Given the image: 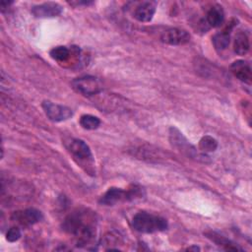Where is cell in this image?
I'll return each instance as SVG.
<instances>
[{
  "label": "cell",
  "mask_w": 252,
  "mask_h": 252,
  "mask_svg": "<svg viewBox=\"0 0 252 252\" xmlns=\"http://www.w3.org/2000/svg\"><path fill=\"white\" fill-rule=\"evenodd\" d=\"M21 237V230L19 227L17 226H13L11 228L8 229L7 233H6V239L9 242H15L17 241L19 238Z\"/></svg>",
  "instance_id": "ffe728a7"
},
{
  "label": "cell",
  "mask_w": 252,
  "mask_h": 252,
  "mask_svg": "<svg viewBox=\"0 0 252 252\" xmlns=\"http://www.w3.org/2000/svg\"><path fill=\"white\" fill-rule=\"evenodd\" d=\"M233 27V24H228V26H226V28L220 32H217L214 36H213V44L216 48V50L218 51H223L225 50L228 45H229V42H230V31Z\"/></svg>",
  "instance_id": "4fadbf2b"
},
{
  "label": "cell",
  "mask_w": 252,
  "mask_h": 252,
  "mask_svg": "<svg viewBox=\"0 0 252 252\" xmlns=\"http://www.w3.org/2000/svg\"><path fill=\"white\" fill-rule=\"evenodd\" d=\"M80 125L86 130H94L99 127L100 120L96 116L91 114H84L80 118Z\"/></svg>",
  "instance_id": "e0dca14e"
},
{
  "label": "cell",
  "mask_w": 252,
  "mask_h": 252,
  "mask_svg": "<svg viewBox=\"0 0 252 252\" xmlns=\"http://www.w3.org/2000/svg\"><path fill=\"white\" fill-rule=\"evenodd\" d=\"M70 153L78 159L83 161H92L93 154L86 142L80 139H74L69 144Z\"/></svg>",
  "instance_id": "30bf717a"
},
{
  "label": "cell",
  "mask_w": 252,
  "mask_h": 252,
  "mask_svg": "<svg viewBox=\"0 0 252 252\" xmlns=\"http://www.w3.org/2000/svg\"><path fill=\"white\" fill-rule=\"evenodd\" d=\"M230 71L232 74L240 81L250 84L252 79V71L250 64L244 60H236L230 66Z\"/></svg>",
  "instance_id": "8fae6325"
},
{
  "label": "cell",
  "mask_w": 252,
  "mask_h": 252,
  "mask_svg": "<svg viewBox=\"0 0 252 252\" xmlns=\"http://www.w3.org/2000/svg\"><path fill=\"white\" fill-rule=\"evenodd\" d=\"M132 225L139 232L153 233L165 230L167 228V221L162 217L140 212L133 217Z\"/></svg>",
  "instance_id": "7a4b0ae2"
},
{
  "label": "cell",
  "mask_w": 252,
  "mask_h": 252,
  "mask_svg": "<svg viewBox=\"0 0 252 252\" xmlns=\"http://www.w3.org/2000/svg\"><path fill=\"white\" fill-rule=\"evenodd\" d=\"M49 55L57 62L63 63L71 58V50L68 49L66 46H56L49 51Z\"/></svg>",
  "instance_id": "2e32d148"
},
{
  "label": "cell",
  "mask_w": 252,
  "mask_h": 252,
  "mask_svg": "<svg viewBox=\"0 0 252 252\" xmlns=\"http://www.w3.org/2000/svg\"><path fill=\"white\" fill-rule=\"evenodd\" d=\"M249 48H250V43H249L248 35L243 32H237L233 42L234 52L238 55H245L249 51Z\"/></svg>",
  "instance_id": "9a60e30c"
},
{
  "label": "cell",
  "mask_w": 252,
  "mask_h": 252,
  "mask_svg": "<svg viewBox=\"0 0 252 252\" xmlns=\"http://www.w3.org/2000/svg\"><path fill=\"white\" fill-rule=\"evenodd\" d=\"M186 250H188V251H191V250H194V251H198V250H200V248H199L198 246H191V247H188Z\"/></svg>",
  "instance_id": "44dd1931"
},
{
  "label": "cell",
  "mask_w": 252,
  "mask_h": 252,
  "mask_svg": "<svg viewBox=\"0 0 252 252\" xmlns=\"http://www.w3.org/2000/svg\"><path fill=\"white\" fill-rule=\"evenodd\" d=\"M41 220H42L41 212L33 208L26 209L24 211H18L12 215V220L17 221L18 223L25 226L32 225L40 221Z\"/></svg>",
  "instance_id": "ba28073f"
},
{
  "label": "cell",
  "mask_w": 252,
  "mask_h": 252,
  "mask_svg": "<svg viewBox=\"0 0 252 252\" xmlns=\"http://www.w3.org/2000/svg\"><path fill=\"white\" fill-rule=\"evenodd\" d=\"M209 238H211L217 245L222 246L225 250H233V251H237V250H241L240 248H238L236 245H234V243H232L230 240L226 239L225 237L216 234V233H210L207 234Z\"/></svg>",
  "instance_id": "ac0fdd59"
},
{
  "label": "cell",
  "mask_w": 252,
  "mask_h": 252,
  "mask_svg": "<svg viewBox=\"0 0 252 252\" xmlns=\"http://www.w3.org/2000/svg\"><path fill=\"white\" fill-rule=\"evenodd\" d=\"M206 23L209 27L218 28L223 24L224 13L220 5H213L206 14Z\"/></svg>",
  "instance_id": "5bb4252c"
},
{
  "label": "cell",
  "mask_w": 252,
  "mask_h": 252,
  "mask_svg": "<svg viewBox=\"0 0 252 252\" xmlns=\"http://www.w3.org/2000/svg\"><path fill=\"white\" fill-rule=\"evenodd\" d=\"M157 3L146 1L138 5L134 11V18L139 22H150L156 13Z\"/></svg>",
  "instance_id": "7c38bea8"
},
{
  "label": "cell",
  "mask_w": 252,
  "mask_h": 252,
  "mask_svg": "<svg viewBox=\"0 0 252 252\" xmlns=\"http://www.w3.org/2000/svg\"><path fill=\"white\" fill-rule=\"evenodd\" d=\"M62 6L56 2H45L32 8V14L35 18H53L62 13Z\"/></svg>",
  "instance_id": "9c48e42d"
},
{
  "label": "cell",
  "mask_w": 252,
  "mask_h": 252,
  "mask_svg": "<svg viewBox=\"0 0 252 252\" xmlns=\"http://www.w3.org/2000/svg\"><path fill=\"white\" fill-rule=\"evenodd\" d=\"M160 40L170 45H182L190 40V34L184 30L170 28L161 33Z\"/></svg>",
  "instance_id": "52a82bcc"
},
{
  "label": "cell",
  "mask_w": 252,
  "mask_h": 252,
  "mask_svg": "<svg viewBox=\"0 0 252 252\" xmlns=\"http://www.w3.org/2000/svg\"><path fill=\"white\" fill-rule=\"evenodd\" d=\"M73 89L84 95H94L101 91L100 82L94 76H83L72 81Z\"/></svg>",
  "instance_id": "5b68a950"
},
{
  "label": "cell",
  "mask_w": 252,
  "mask_h": 252,
  "mask_svg": "<svg viewBox=\"0 0 252 252\" xmlns=\"http://www.w3.org/2000/svg\"><path fill=\"white\" fill-rule=\"evenodd\" d=\"M41 106L48 119L53 122L65 121L73 116L72 109L65 105L56 104L49 100H44Z\"/></svg>",
  "instance_id": "8992f818"
},
{
  "label": "cell",
  "mask_w": 252,
  "mask_h": 252,
  "mask_svg": "<svg viewBox=\"0 0 252 252\" xmlns=\"http://www.w3.org/2000/svg\"><path fill=\"white\" fill-rule=\"evenodd\" d=\"M142 196V189L134 186L129 190H123L121 188L111 187L100 198L99 204L104 206H113L123 201H131Z\"/></svg>",
  "instance_id": "277c9868"
},
{
  "label": "cell",
  "mask_w": 252,
  "mask_h": 252,
  "mask_svg": "<svg viewBox=\"0 0 252 252\" xmlns=\"http://www.w3.org/2000/svg\"><path fill=\"white\" fill-rule=\"evenodd\" d=\"M169 140L172 147H174L187 158H194L203 162H209V160H207L209 159V157L206 154L199 153L197 149L192 144H190L183 136V134L175 127H171L169 129Z\"/></svg>",
  "instance_id": "3957f363"
},
{
  "label": "cell",
  "mask_w": 252,
  "mask_h": 252,
  "mask_svg": "<svg viewBox=\"0 0 252 252\" xmlns=\"http://www.w3.org/2000/svg\"><path fill=\"white\" fill-rule=\"evenodd\" d=\"M218 148V142L215 138L206 135L201 138L199 142V149L203 153H209V152H214Z\"/></svg>",
  "instance_id": "d6986e66"
},
{
  "label": "cell",
  "mask_w": 252,
  "mask_h": 252,
  "mask_svg": "<svg viewBox=\"0 0 252 252\" xmlns=\"http://www.w3.org/2000/svg\"><path fill=\"white\" fill-rule=\"evenodd\" d=\"M63 229L77 237L78 246L90 244L95 235L94 216L88 212H75L70 214L62 223Z\"/></svg>",
  "instance_id": "6da1fadb"
}]
</instances>
